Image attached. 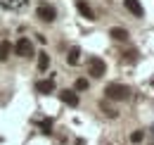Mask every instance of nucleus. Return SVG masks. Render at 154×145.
Returning a JSON list of instances; mask_svg holds the SVG:
<instances>
[{
  "label": "nucleus",
  "instance_id": "1",
  "mask_svg": "<svg viewBox=\"0 0 154 145\" xmlns=\"http://www.w3.org/2000/svg\"><path fill=\"white\" fill-rule=\"evenodd\" d=\"M104 95H107V100H126L131 95V88L126 83H107Z\"/></svg>",
  "mask_w": 154,
  "mask_h": 145
},
{
  "label": "nucleus",
  "instance_id": "2",
  "mask_svg": "<svg viewBox=\"0 0 154 145\" xmlns=\"http://www.w3.org/2000/svg\"><path fill=\"white\" fill-rule=\"evenodd\" d=\"M88 74H93L95 79H102V76L107 74V62H104L102 57H97V55L88 57Z\"/></svg>",
  "mask_w": 154,
  "mask_h": 145
},
{
  "label": "nucleus",
  "instance_id": "3",
  "mask_svg": "<svg viewBox=\"0 0 154 145\" xmlns=\"http://www.w3.org/2000/svg\"><path fill=\"white\" fill-rule=\"evenodd\" d=\"M14 53L19 55V57H31V55H33V43H31V38H19V40L14 43Z\"/></svg>",
  "mask_w": 154,
  "mask_h": 145
},
{
  "label": "nucleus",
  "instance_id": "4",
  "mask_svg": "<svg viewBox=\"0 0 154 145\" xmlns=\"http://www.w3.org/2000/svg\"><path fill=\"white\" fill-rule=\"evenodd\" d=\"M36 14H38L43 21H55V19H57V10H55L52 5H48V2H43V5H38Z\"/></svg>",
  "mask_w": 154,
  "mask_h": 145
},
{
  "label": "nucleus",
  "instance_id": "5",
  "mask_svg": "<svg viewBox=\"0 0 154 145\" xmlns=\"http://www.w3.org/2000/svg\"><path fill=\"white\" fill-rule=\"evenodd\" d=\"M123 5L133 17H145V7L140 5V0H123Z\"/></svg>",
  "mask_w": 154,
  "mask_h": 145
},
{
  "label": "nucleus",
  "instance_id": "6",
  "mask_svg": "<svg viewBox=\"0 0 154 145\" xmlns=\"http://www.w3.org/2000/svg\"><path fill=\"white\" fill-rule=\"evenodd\" d=\"M36 91L43 93V95L55 93V81H52V79H40V81H36Z\"/></svg>",
  "mask_w": 154,
  "mask_h": 145
},
{
  "label": "nucleus",
  "instance_id": "7",
  "mask_svg": "<svg viewBox=\"0 0 154 145\" xmlns=\"http://www.w3.org/2000/svg\"><path fill=\"white\" fill-rule=\"evenodd\" d=\"M0 5H2L5 10H12V12H19V10H24V7L29 5V0H0Z\"/></svg>",
  "mask_w": 154,
  "mask_h": 145
},
{
  "label": "nucleus",
  "instance_id": "8",
  "mask_svg": "<svg viewBox=\"0 0 154 145\" xmlns=\"http://www.w3.org/2000/svg\"><path fill=\"white\" fill-rule=\"evenodd\" d=\"M59 100H62L64 105H69V107H76L78 105V95L74 91H62L59 93Z\"/></svg>",
  "mask_w": 154,
  "mask_h": 145
},
{
  "label": "nucleus",
  "instance_id": "9",
  "mask_svg": "<svg viewBox=\"0 0 154 145\" xmlns=\"http://www.w3.org/2000/svg\"><path fill=\"white\" fill-rule=\"evenodd\" d=\"M76 7H78V12H81L83 17L88 19V21H93V19H95V12H93V7H90V5L85 2V0H78V2H76Z\"/></svg>",
  "mask_w": 154,
  "mask_h": 145
},
{
  "label": "nucleus",
  "instance_id": "10",
  "mask_svg": "<svg viewBox=\"0 0 154 145\" xmlns=\"http://www.w3.org/2000/svg\"><path fill=\"white\" fill-rule=\"evenodd\" d=\"M109 36L114 38V40H128V38H131V34H128V29H123V26H112Z\"/></svg>",
  "mask_w": 154,
  "mask_h": 145
},
{
  "label": "nucleus",
  "instance_id": "11",
  "mask_svg": "<svg viewBox=\"0 0 154 145\" xmlns=\"http://www.w3.org/2000/svg\"><path fill=\"white\" fill-rule=\"evenodd\" d=\"M10 55H12V43L10 40H2L0 43V62H7Z\"/></svg>",
  "mask_w": 154,
  "mask_h": 145
},
{
  "label": "nucleus",
  "instance_id": "12",
  "mask_svg": "<svg viewBox=\"0 0 154 145\" xmlns=\"http://www.w3.org/2000/svg\"><path fill=\"white\" fill-rule=\"evenodd\" d=\"M78 55H81V48H78V45H74V48L69 50V55H66V62H69L71 67H76V64H78Z\"/></svg>",
  "mask_w": 154,
  "mask_h": 145
},
{
  "label": "nucleus",
  "instance_id": "13",
  "mask_svg": "<svg viewBox=\"0 0 154 145\" xmlns=\"http://www.w3.org/2000/svg\"><path fill=\"white\" fill-rule=\"evenodd\" d=\"M48 67H50V55L48 53H38V69L40 72H48Z\"/></svg>",
  "mask_w": 154,
  "mask_h": 145
},
{
  "label": "nucleus",
  "instance_id": "14",
  "mask_svg": "<svg viewBox=\"0 0 154 145\" xmlns=\"http://www.w3.org/2000/svg\"><path fill=\"white\" fill-rule=\"evenodd\" d=\"M142 140H145V131H133V133H131V143H142Z\"/></svg>",
  "mask_w": 154,
  "mask_h": 145
},
{
  "label": "nucleus",
  "instance_id": "15",
  "mask_svg": "<svg viewBox=\"0 0 154 145\" xmlns=\"http://www.w3.org/2000/svg\"><path fill=\"white\" fill-rule=\"evenodd\" d=\"M88 86H90V83H88V79H76V83H74V88H76V91H88Z\"/></svg>",
  "mask_w": 154,
  "mask_h": 145
},
{
  "label": "nucleus",
  "instance_id": "16",
  "mask_svg": "<svg viewBox=\"0 0 154 145\" xmlns=\"http://www.w3.org/2000/svg\"><path fill=\"white\" fill-rule=\"evenodd\" d=\"M40 128H43V133H52V119H43Z\"/></svg>",
  "mask_w": 154,
  "mask_h": 145
}]
</instances>
